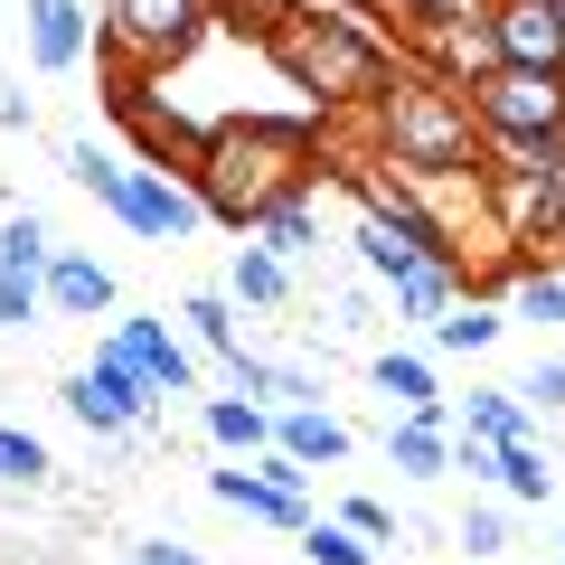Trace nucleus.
Here are the masks:
<instances>
[{
    "label": "nucleus",
    "instance_id": "obj_1",
    "mask_svg": "<svg viewBox=\"0 0 565 565\" xmlns=\"http://www.w3.org/2000/svg\"><path fill=\"white\" fill-rule=\"evenodd\" d=\"M189 180H199V199H207L217 226L255 236L282 199H302L321 180V114H236V122H217L199 141Z\"/></svg>",
    "mask_w": 565,
    "mask_h": 565
},
{
    "label": "nucleus",
    "instance_id": "obj_2",
    "mask_svg": "<svg viewBox=\"0 0 565 565\" xmlns=\"http://www.w3.org/2000/svg\"><path fill=\"white\" fill-rule=\"evenodd\" d=\"M359 132L367 151H386L396 170H415V180H462V170H490V132L481 114H471V85H452L444 66H386V85L359 104Z\"/></svg>",
    "mask_w": 565,
    "mask_h": 565
},
{
    "label": "nucleus",
    "instance_id": "obj_3",
    "mask_svg": "<svg viewBox=\"0 0 565 565\" xmlns=\"http://www.w3.org/2000/svg\"><path fill=\"white\" fill-rule=\"evenodd\" d=\"M264 57L282 66L292 95H311V114H359V104L386 85L396 47H386L367 20H349V10H311V0H302V10L264 39Z\"/></svg>",
    "mask_w": 565,
    "mask_h": 565
},
{
    "label": "nucleus",
    "instance_id": "obj_4",
    "mask_svg": "<svg viewBox=\"0 0 565 565\" xmlns=\"http://www.w3.org/2000/svg\"><path fill=\"white\" fill-rule=\"evenodd\" d=\"M207 29H226L217 0H104V20H95V47L114 76H170V66L199 57Z\"/></svg>",
    "mask_w": 565,
    "mask_h": 565
},
{
    "label": "nucleus",
    "instance_id": "obj_5",
    "mask_svg": "<svg viewBox=\"0 0 565 565\" xmlns=\"http://www.w3.org/2000/svg\"><path fill=\"white\" fill-rule=\"evenodd\" d=\"M490 226L509 255H556L565 245V141L556 151H490Z\"/></svg>",
    "mask_w": 565,
    "mask_h": 565
},
{
    "label": "nucleus",
    "instance_id": "obj_6",
    "mask_svg": "<svg viewBox=\"0 0 565 565\" xmlns=\"http://www.w3.org/2000/svg\"><path fill=\"white\" fill-rule=\"evenodd\" d=\"M490 151H556L565 141V66H490L471 85Z\"/></svg>",
    "mask_w": 565,
    "mask_h": 565
},
{
    "label": "nucleus",
    "instance_id": "obj_7",
    "mask_svg": "<svg viewBox=\"0 0 565 565\" xmlns=\"http://www.w3.org/2000/svg\"><path fill=\"white\" fill-rule=\"evenodd\" d=\"M57 405L85 424V434H104V444H141L151 415H161V386L141 377L132 359L95 349V367H66V377H57Z\"/></svg>",
    "mask_w": 565,
    "mask_h": 565
},
{
    "label": "nucleus",
    "instance_id": "obj_8",
    "mask_svg": "<svg viewBox=\"0 0 565 565\" xmlns=\"http://www.w3.org/2000/svg\"><path fill=\"white\" fill-rule=\"evenodd\" d=\"M104 207H114L132 236H151V245H189V236L207 226L199 180H189V170H170V161H132V170H122V189H114Z\"/></svg>",
    "mask_w": 565,
    "mask_h": 565
},
{
    "label": "nucleus",
    "instance_id": "obj_9",
    "mask_svg": "<svg viewBox=\"0 0 565 565\" xmlns=\"http://www.w3.org/2000/svg\"><path fill=\"white\" fill-rule=\"evenodd\" d=\"M104 349H114V359H132L161 396H189V386H199V359H189V340L170 330V311H122V321L104 330Z\"/></svg>",
    "mask_w": 565,
    "mask_h": 565
},
{
    "label": "nucleus",
    "instance_id": "obj_10",
    "mask_svg": "<svg viewBox=\"0 0 565 565\" xmlns=\"http://www.w3.org/2000/svg\"><path fill=\"white\" fill-rule=\"evenodd\" d=\"M415 47H424V66H444L452 85H481L490 66H509L500 57V29H490V0H471V10H452V0H444L434 29H424Z\"/></svg>",
    "mask_w": 565,
    "mask_h": 565
},
{
    "label": "nucleus",
    "instance_id": "obj_11",
    "mask_svg": "<svg viewBox=\"0 0 565 565\" xmlns=\"http://www.w3.org/2000/svg\"><path fill=\"white\" fill-rule=\"evenodd\" d=\"M20 29H29V66L39 76H76L85 47H95V10L85 0H20Z\"/></svg>",
    "mask_w": 565,
    "mask_h": 565
},
{
    "label": "nucleus",
    "instance_id": "obj_12",
    "mask_svg": "<svg viewBox=\"0 0 565 565\" xmlns=\"http://www.w3.org/2000/svg\"><path fill=\"white\" fill-rule=\"evenodd\" d=\"M207 500L236 509V519H255V527H282V537L311 527V490H282V481H264V471H245V462L207 471Z\"/></svg>",
    "mask_w": 565,
    "mask_h": 565
},
{
    "label": "nucleus",
    "instance_id": "obj_13",
    "mask_svg": "<svg viewBox=\"0 0 565 565\" xmlns=\"http://www.w3.org/2000/svg\"><path fill=\"white\" fill-rule=\"evenodd\" d=\"M39 292H47V311H57V321H104V311L122 302L114 264H104V255H76V245H57V255H47Z\"/></svg>",
    "mask_w": 565,
    "mask_h": 565
},
{
    "label": "nucleus",
    "instance_id": "obj_14",
    "mask_svg": "<svg viewBox=\"0 0 565 565\" xmlns=\"http://www.w3.org/2000/svg\"><path fill=\"white\" fill-rule=\"evenodd\" d=\"M509 66H565V0H490Z\"/></svg>",
    "mask_w": 565,
    "mask_h": 565
},
{
    "label": "nucleus",
    "instance_id": "obj_15",
    "mask_svg": "<svg viewBox=\"0 0 565 565\" xmlns=\"http://www.w3.org/2000/svg\"><path fill=\"white\" fill-rule=\"evenodd\" d=\"M462 292H471V274H462L452 255H415L396 282H386V311H396V321H415V330H434Z\"/></svg>",
    "mask_w": 565,
    "mask_h": 565
},
{
    "label": "nucleus",
    "instance_id": "obj_16",
    "mask_svg": "<svg viewBox=\"0 0 565 565\" xmlns=\"http://www.w3.org/2000/svg\"><path fill=\"white\" fill-rule=\"evenodd\" d=\"M367 377H377L386 415H452L444 377H434V349H377V359H367Z\"/></svg>",
    "mask_w": 565,
    "mask_h": 565
},
{
    "label": "nucleus",
    "instance_id": "obj_17",
    "mask_svg": "<svg viewBox=\"0 0 565 565\" xmlns=\"http://www.w3.org/2000/svg\"><path fill=\"white\" fill-rule=\"evenodd\" d=\"M386 462L405 481H444L452 471V415H386Z\"/></svg>",
    "mask_w": 565,
    "mask_h": 565
},
{
    "label": "nucleus",
    "instance_id": "obj_18",
    "mask_svg": "<svg viewBox=\"0 0 565 565\" xmlns=\"http://www.w3.org/2000/svg\"><path fill=\"white\" fill-rule=\"evenodd\" d=\"M199 424H207V444H217L226 462H255V452H274V405H255L245 386H236V396H207Z\"/></svg>",
    "mask_w": 565,
    "mask_h": 565
},
{
    "label": "nucleus",
    "instance_id": "obj_19",
    "mask_svg": "<svg viewBox=\"0 0 565 565\" xmlns=\"http://www.w3.org/2000/svg\"><path fill=\"white\" fill-rule=\"evenodd\" d=\"M500 340H509V311L481 302V292H462L444 321L424 330V349H434V359H481V349H500Z\"/></svg>",
    "mask_w": 565,
    "mask_h": 565
},
{
    "label": "nucleus",
    "instance_id": "obj_20",
    "mask_svg": "<svg viewBox=\"0 0 565 565\" xmlns=\"http://www.w3.org/2000/svg\"><path fill=\"white\" fill-rule=\"evenodd\" d=\"M274 444L292 452V462L321 471V462H340V452H349V424L330 415V405H282V415H274Z\"/></svg>",
    "mask_w": 565,
    "mask_h": 565
},
{
    "label": "nucleus",
    "instance_id": "obj_21",
    "mask_svg": "<svg viewBox=\"0 0 565 565\" xmlns=\"http://www.w3.org/2000/svg\"><path fill=\"white\" fill-rule=\"evenodd\" d=\"M226 292H236L245 311H282V302H292V264H282L274 245H236V264H226Z\"/></svg>",
    "mask_w": 565,
    "mask_h": 565
},
{
    "label": "nucleus",
    "instance_id": "obj_22",
    "mask_svg": "<svg viewBox=\"0 0 565 565\" xmlns=\"http://www.w3.org/2000/svg\"><path fill=\"white\" fill-rule=\"evenodd\" d=\"M452 434H490V444H519V434H527L519 386H471V396L452 405Z\"/></svg>",
    "mask_w": 565,
    "mask_h": 565
},
{
    "label": "nucleus",
    "instance_id": "obj_23",
    "mask_svg": "<svg viewBox=\"0 0 565 565\" xmlns=\"http://www.w3.org/2000/svg\"><path fill=\"white\" fill-rule=\"evenodd\" d=\"M509 321L565 330V274L556 264H519V274H509Z\"/></svg>",
    "mask_w": 565,
    "mask_h": 565
},
{
    "label": "nucleus",
    "instance_id": "obj_24",
    "mask_svg": "<svg viewBox=\"0 0 565 565\" xmlns=\"http://www.w3.org/2000/svg\"><path fill=\"white\" fill-rule=\"evenodd\" d=\"M57 236H47L39 207H0V274H47Z\"/></svg>",
    "mask_w": 565,
    "mask_h": 565
},
{
    "label": "nucleus",
    "instance_id": "obj_25",
    "mask_svg": "<svg viewBox=\"0 0 565 565\" xmlns=\"http://www.w3.org/2000/svg\"><path fill=\"white\" fill-rule=\"evenodd\" d=\"M349 245H359V274H367V282H377V292H386V282H396V274H405V264H415V255H424V245H415V236H405V226H386V217H359V236H349Z\"/></svg>",
    "mask_w": 565,
    "mask_h": 565
},
{
    "label": "nucleus",
    "instance_id": "obj_26",
    "mask_svg": "<svg viewBox=\"0 0 565 565\" xmlns=\"http://www.w3.org/2000/svg\"><path fill=\"white\" fill-rule=\"evenodd\" d=\"M236 311H245L236 292H189L180 321H189V340H199L207 359H236V349H245V340H236Z\"/></svg>",
    "mask_w": 565,
    "mask_h": 565
},
{
    "label": "nucleus",
    "instance_id": "obj_27",
    "mask_svg": "<svg viewBox=\"0 0 565 565\" xmlns=\"http://www.w3.org/2000/svg\"><path fill=\"white\" fill-rule=\"evenodd\" d=\"M255 245H274L282 264H302V255H321V217H311V189H302V199H282L274 217L255 226Z\"/></svg>",
    "mask_w": 565,
    "mask_h": 565
},
{
    "label": "nucleus",
    "instance_id": "obj_28",
    "mask_svg": "<svg viewBox=\"0 0 565 565\" xmlns=\"http://www.w3.org/2000/svg\"><path fill=\"white\" fill-rule=\"evenodd\" d=\"M500 490H509V500H546V490H556V462H546V444H537V434L500 444Z\"/></svg>",
    "mask_w": 565,
    "mask_h": 565
},
{
    "label": "nucleus",
    "instance_id": "obj_29",
    "mask_svg": "<svg viewBox=\"0 0 565 565\" xmlns=\"http://www.w3.org/2000/svg\"><path fill=\"white\" fill-rule=\"evenodd\" d=\"M57 161H66V180H76V189H95V199H114V189H122V170H132L122 151H104V141H85V132L66 141Z\"/></svg>",
    "mask_w": 565,
    "mask_h": 565
},
{
    "label": "nucleus",
    "instance_id": "obj_30",
    "mask_svg": "<svg viewBox=\"0 0 565 565\" xmlns=\"http://www.w3.org/2000/svg\"><path fill=\"white\" fill-rule=\"evenodd\" d=\"M302 556H311V565H377V546H367L349 519H311V527H302Z\"/></svg>",
    "mask_w": 565,
    "mask_h": 565
},
{
    "label": "nucleus",
    "instance_id": "obj_31",
    "mask_svg": "<svg viewBox=\"0 0 565 565\" xmlns=\"http://www.w3.org/2000/svg\"><path fill=\"white\" fill-rule=\"evenodd\" d=\"M452 546H462V556H509V509L471 500V509H462V527H452Z\"/></svg>",
    "mask_w": 565,
    "mask_h": 565
},
{
    "label": "nucleus",
    "instance_id": "obj_32",
    "mask_svg": "<svg viewBox=\"0 0 565 565\" xmlns=\"http://www.w3.org/2000/svg\"><path fill=\"white\" fill-rule=\"evenodd\" d=\"M330 330H340V340H367V330H377V282H340V292H330Z\"/></svg>",
    "mask_w": 565,
    "mask_h": 565
},
{
    "label": "nucleus",
    "instance_id": "obj_33",
    "mask_svg": "<svg viewBox=\"0 0 565 565\" xmlns=\"http://www.w3.org/2000/svg\"><path fill=\"white\" fill-rule=\"evenodd\" d=\"M217 10H226V29H245V39H274L302 0H217Z\"/></svg>",
    "mask_w": 565,
    "mask_h": 565
},
{
    "label": "nucleus",
    "instance_id": "obj_34",
    "mask_svg": "<svg viewBox=\"0 0 565 565\" xmlns=\"http://www.w3.org/2000/svg\"><path fill=\"white\" fill-rule=\"evenodd\" d=\"M47 311V292H39V274H0V330H29Z\"/></svg>",
    "mask_w": 565,
    "mask_h": 565
},
{
    "label": "nucleus",
    "instance_id": "obj_35",
    "mask_svg": "<svg viewBox=\"0 0 565 565\" xmlns=\"http://www.w3.org/2000/svg\"><path fill=\"white\" fill-rule=\"evenodd\" d=\"M359 10H367V20H386V29H396V39H424L444 0H359Z\"/></svg>",
    "mask_w": 565,
    "mask_h": 565
},
{
    "label": "nucleus",
    "instance_id": "obj_36",
    "mask_svg": "<svg viewBox=\"0 0 565 565\" xmlns=\"http://www.w3.org/2000/svg\"><path fill=\"white\" fill-rule=\"evenodd\" d=\"M519 396H527V405H546V415H565V359H537V367L519 377Z\"/></svg>",
    "mask_w": 565,
    "mask_h": 565
},
{
    "label": "nucleus",
    "instance_id": "obj_37",
    "mask_svg": "<svg viewBox=\"0 0 565 565\" xmlns=\"http://www.w3.org/2000/svg\"><path fill=\"white\" fill-rule=\"evenodd\" d=\"M340 519L359 527L367 546H386V537H396V509H386V500H340Z\"/></svg>",
    "mask_w": 565,
    "mask_h": 565
},
{
    "label": "nucleus",
    "instance_id": "obj_38",
    "mask_svg": "<svg viewBox=\"0 0 565 565\" xmlns=\"http://www.w3.org/2000/svg\"><path fill=\"white\" fill-rule=\"evenodd\" d=\"M122 565H199V546H189V537H132Z\"/></svg>",
    "mask_w": 565,
    "mask_h": 565
},
{
    "label": "nucleus",
    "instance_id": "obj_39",
    "mask_svg": "<svg viewBox=\"0 0 565 565\" xmlns=\"http://www.w3.org/2000/svg\"><path fill=\"white\" fill-rule=\"evenodd\" d=\"M0 132H29V95L20 85H0Z\"/></svg>",
    "mask_w": 565,
    "mask_h": 565
},
{
    "label": "nucleus",
    "instance_id": "obj_40",
    "mask_svg": "<svg viewBox=\"0 0 565 565\" xmlns=\"http://www.w3.org/2000/svg\"><path fill=\"white\" fill-rule=\"evenodd\" d=\"M556 565H565V519H556Z\"/></svg>",
    "mask_w": 565,
    "mask_h": 565
}]
</instances>
